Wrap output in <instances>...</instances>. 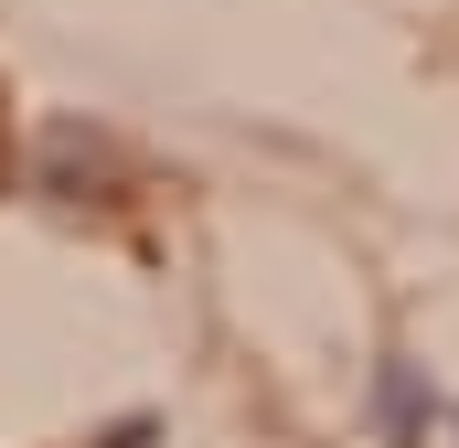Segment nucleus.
<instances>
[{"mask_svg":"<svg viewBox=\"0 0 459 448\" xmlns=\"http://www.w3.org/2000/svg\"><path fill=\"white\" fill-rule=\"evenodd\" d=\"M385 438H417V363H385Z\"/></svg>","mask_w":459,"mask_h":448,"instance_id":"f257e3e1","label":"nucleus"}]
</instances>
